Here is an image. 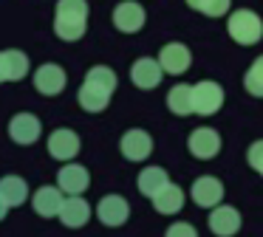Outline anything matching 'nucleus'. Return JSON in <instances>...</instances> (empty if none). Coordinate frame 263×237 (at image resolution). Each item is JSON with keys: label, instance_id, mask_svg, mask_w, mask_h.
<instances>
[{"label": "nucleus", "instance_id": "f257e3e1", "mask_svg": "<svg viewBox=\"0 0 263 237\" xmlns=\"http://www.w3.org/2000/svg\"><path fill=\"white\" fill-rule=\"evenodd\" d=\"M88 28V0H60L54 17V34L65 43L82 40Z\"/></svg>", "mask_w": 263, "mask_h": 237}, {"label": "nucleus", "instance_id": "f03ea898", "mask_svg": "<svg viewBox=\"0 0 263 237\" xmlns=\"http://www.w3.org/2000/svg\"><path fill=\"white\" fill-rule=\"evenodd\" d=\"M227 34L238 45H255L263 40V20L252 9H235L227 17Z\"/></svg>", "mask_w": 263, "mask_h": 237}, {"label": "nucleus", "instance_id": "7ed1b4c3", "mask_svg": "<svg viewBox=\"0 0 263 237\" xmlns=\"http://www.w3.org/2000/svg\"><path fill=\"white\" fill-rule=\"evenodd\" d=\"M193 107L198 116H212L223 107V88L212 79H201L193 85Z\"/></svg>", "mask_w": 263, "mask_h": 237}, {"label": "nucleus", "instance_id": "20e7f679", "mask_svg": "<svg viewBox=\"0 0 263 237\" xmlns=\"http://www.w3.org/2000/svg\"><path fill=\"white\" fill-rule=\"evenodd\" d=\"M187 147L198 161H210V158H215L218 152H221V135L212 127H195L193 133H190Z\"/></svg>", "mask_w": 263, "mask_h": 237}, {"label": "nucleus", "instance_id": "39448f33", "mask_svg": "<svg viewBox=\"0 0 263 237\" xmlns=\"http://www.w3.org/2000/svg\"><path fill=\"white\" fill-rule=\"evenodd\" d=\"M114 26L119 28L122 34H136L144 28V20H147V14H144V9L136 3V0H122L119 6L114 9Z\"/></svg>", "mask_w": 263, "mask_h": 237}, {"label": "nucleus", "instance_id": "423d86ee", "mask_svg": "<svg viewBox=\"0 0 263 237\" xmlns=\"http://www.w3.org/2000/svg\"><path fill=\"white\" fill-rule=\"evenodd\" d=\"M190 195H193L195 206L215 209V206H221V201H223V184L218 178H212V175H201V178L193 184Z\"/></svg>", "mask_w": 263, "mask_h": 237}, {"label": "nucleus", "instance_id": "0eeeda50", "mask_svg": "<svg viewBox=\"0 0 263 237\" xmlns=\"http://www.w3.org/2000/svg\"><path fill=\"white\" fill-rule=\"evenodd\" d=\"M240 212L235 206H215L210 212V218H206V226H210V231L212 234H218V237H232V234H238L240 231Z\"/></svg>", "mask_w": 263, "mask_h": 237}, {"label": "nucleus", "instance_id": "6e6552de", "mask_svg": "<svg viewBox=\"0 0 263 237\" xmlns=\"http://www.w3.org/2000/svg\"><path fill=\"white\" fill-rule=\"evenodd\" d=\"M65 82H68V76H65V71L60 65H54V62H46V65H40L34 71V88L37 93L43 96H57L65 90Z\"/></svg>", "mask_w": 263, "mask_h": 237}, {"label": "nucleus", "instance_id": "1a4fd4ad", "mask_svg": "<svg viewBox=\"0 0 263 237\" xmlns=\"http://www.w3.org/2000/svg\"><path fill=\"white\" fill-rule=\"evenodd\" d=\"M119 150H122V155H125L127 161H144V158L153 152V139H150L147 130L133 127V130H127V133L122 135Z\"/></svg>", "mask_w": 263, "mask_h": 237}, {"label": "nucleus", "instance_id": "9d476101", "mask_svg": "<svg viewBox=\"0 0 263 237\" xmlns=\"http://www.w3.org/2000/svg\"><path fill=\"white\" fill-rule=\"evenodd\" d=\"M57 186L65 192V195H82V192L91 186V175L82 164H71L65 161L63 169L57 172Z\"/></svg>", "mask_w": 263, "mask_h": 237}, {"label": "nucleus", "instance_id": "9b49d317", "mask_svg": "<svg viewBox=\"0 0 263 237\" xmlns=\"http://www.w3.org/2000/svg\"><path fill=\"white\" fill-rule=\"evenodd\" d=\"M97 214L105 226L116 229V226H125L127 218H130V203L125 201L122 195H105L97 206Z\"/></svg>", "mask_w": 263, "mask_h": 237}, {"label": "nucleus", "instance_id": "f8f14e48", "mask_svg": "<svg viewBox=\"0 0 263 237\" xmlns=\"http://www.w3.org/2000/svg\"><path fill=\"white\" fill-rule=\"evenodd\" d=\"M80 152V135L68 127H60L48 135V155L57 161H71Z\"/></svg>", "mask_w": 263, "mask_h": 237}, {"label": "nucleus", "instance_id": "ddd939ff", "mask_svg": "<svg viewBox=\"0 0 263 237\" xmlns=\"http://www.w3.org/2000/svg\"><path fill=\"white\" fill-rule=\"evenodd\" d=\"M161 76H164L161 62L159 60H150V56L136 60V62H133V68H130V82L136 85V88H142V90H153L156 85L161 82Z\"/></svg>", "mask_w": 263, "mask_h": 237}, {"label": "nucleus", "instance_id": "4468645a", "mask_svg": "<svg viewBox=\"0 0 263 237\" xmlns=\"http://www.w3.org/2000/svg\"><path fill=\"white\" fill-rule=\"evenodd\" d=\"M43 133V124L34 113H17V116L9 122V135H12L14 144H34Z\"/></svg>", "mask_w": 263, "mask_h": 237}, {"label": "nucleus", "instance_id": "2eb2a0df", "mask_svg": "<svg viewBox=\"0 0 263 237\" xmlns=\"http://www.w3.org/2000/svg\"><path fill=\"white\" fill-rule=\"evenodd\" d=\"M159 62H161V68H164V73L181 76L190 68V62H193V54H190V48L181 43H167L164 48L159 51Z\"/></svg>", "mask_w": 263, "mask_h": 237}, {"label": "nucleus", "instance_id": "dca6fc26", "mask_svg": "<svg viewBox=\"0 0 263 237\" xmlns=\"http://www.w3.org/2000/svg\"><path fill=\"white\" fill-rule=\"evenodd\" d=\"M65 203V192L60 186H40L31 195V206L40 218H60V209Z\"/></svg>", "mask_w": 263, "mask_h": 237}, {"label": "nucleus", "instance_id": "f3484780", "mask_svg": "<svg viewBox=\"0 0 263 237\" xmlns=\"http://www.w3.org/2000/svg\"><path fill=\"white\" fill-rule=\"evenodd\" d=\"M29 73V56L20 48L0 51V82H17Z\"/></svg>", "mask_w": 263, "mask_h": 237}, {"label": "nucleus", "instance_id": "a211bd4d", "mask_svg": "<svg viewBox=\"0 0 263 237\" xmlns=\"http://www.w3.org/2000/svg\"><path fill=\"white\" fill-rule=\"evenodd\" d=\"M60 220H63V226H68V229H82V226L91 220V206H88V201L80 195H68L63 203V209H60Z\"/></svg>", "mask_w": 263, "mask_h": 237}, {"label": "nucleus", "instance_id": "6ab92c4d", "mask_svg": "<svg viewBox=\"0 0 263 237\" xmlns=\"http://www.w3.org/2000/svg\"><path fill=\"white\" fill-rule=\"evenodd\" d=\"M153 201V209L159 214H178L184 209V189L178 184H167L159 195L150 198Z\"/></svg>", "mask_w": 263, "mask_h": 237}, {"label": "nucleus", "instance_id": "aec40b11", "mask_svg": "<svg viewBox=\"0 0 263 237\" xmlns=\"http://www.w3.org/2000/svg\"><path fill=\"white\" fill-rule=\"evenodd\" d=\"M167 184H170V175H167L161 167H144L142 172H139V178H136V189L142 192L144 198L159 195Z\"/></svg>", "mask_w": 263, "mask_h": 237}, {"label": "nucleus", "instance_id": "412c9836", "mask_svg": "<svg viewBox=\"0 0 263 237\" xmlns=\"http://www.w3.org/2000/svg\"><path fill=\"white\" fill-rule=\"evenodd\" d=\"M0 195L6 198L9 206H23L26 198H29V184H26L20 175H3L0 178Z\"/></svg>", "mask_w": 263, "mask_h": 237}, {"label": "nucleus", "instance_id": "4be33fe9", "mask_svg": "<svg viewBox=\"0 0 263 237\" xmlns=\"http://www.w3.org/2000/svg\"><path fill=\"white\" fill-rule=\"evenodd\" d=\"M110 96H114V93H108V90H99V88H93V85L82 82L77 99H80V107H82V110H88V113H102L105 107L110 105Z\"/></svg>", "mask_w": 263, "mask_h": 237}, {"label": "nucleus", "instance_id": "5701e85b", "mask_svg": "<svg viewBox=\"0 0 263 237\" xmlns=\"http://www.w3.org/2000/svg\"><path fill=\"white\" fill-rule=\"evenodd\" d=\"M167 107H170L176 116H190V113H195L193 85H173L170 93H167Z\"/></svg>", "mask_w": 263, "mask_h": 237}, {"label": "nucleus", "instance_id": "b1692460", "mask_svg": "<svg viewBox=\"0 0 263 237\" xmlns=\"http://www.w3.org/2000/svg\"><path fill=\"white\" fill-rule=\"evenodd\" d=\"M85 82L93 85V88H99V90L114 93V90H116V73L110 71L108 65H93L91 71L85 73Z\"/></svg>", "mask_w": 263, "mask_h": 237}, {"label": "nucleus", "instance_id": "393cba45", "mask_svg": "<svg viewBox=\"0 0 263 237\" xmlns=\"http://www.w3.org/2000/svg\"><path fill=\"white\" fill-rule=\"evenodd\" d=\"M243 88H246L249 96L263 99V56H257V60L249 65V71L243 73Z\"/></svg>", "mask_w": 263, "mask_h": 237}, {"label": "nucleus", "instance_id": "a878e982", "mask_svg": "<svg viewBox=\"0 0 263 237\" xmlns=\"http://www.w3.org/2000/svg\"><path fill=\"white\" fill-rule=\"evenodd\" d=\"M187 6L206 17H223V14H229L232 0H187Z\"/></svg>", "mask_w": 263, "mask_h": 237}, {"label": "nucleus", "instance_id": "bb28decb", "mask_svg": "<svg viewBox=\"0 0 263 237\" xmlns=\"http://www.w3.org/2000/svg\"><path fill=\"white\" fill-rule=\"evenodd\" d=\"M246 161H249V167L255 169L257 175H263V139L249 144V150H246Z\"/></svg>", "mask_w": 263, "mask_h": 237}, {"label": "nucleus", "instance_id": "cd10ccee", "mask_svg": "<svg viewBox=\"0 0 263 237\" xmlns=\"http://www.w3.org/2000/svg\"><path fill=\"white\" fill-rule=\"evenodd\" d=\"M164 237H198V231H195V226L193 223H173L170 229H167V234Z\"/></svg>", "mask_w": 263, "mask_h": 237}, {"label": "nucleus", "instance_id": "c85d7f7f", "mask_svg": "<svg viewBox=\"0 0 263 237\" xmlns=\"http://www.w3.org/2000/svg\"><path fill=\"white\" fill-rule=\"evenodd\" d=\"M9 209H12V206H9V203H6V198L0 195V220L6 218V212H9Z\"/></svg>", "mask_w": 263, "mask_h": 237}]
</instances>
